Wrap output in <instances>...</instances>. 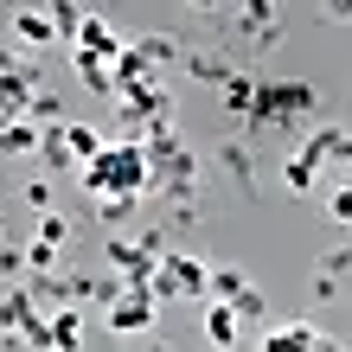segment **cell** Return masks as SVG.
I'll list each match as a JSON object with an SVG mask.
<instances>
[{
    "label": "cell",
    "mask_w": 352,
    "mask_h": 352,
    "mask_svg": "<svg viewBox=\"0 0 352 352\" xmlns=\"http://www.w3.org/2000/svg\"><path fill=\"white\" fill-rule=\"evenodd\" d=\"M77 186L102 205V199H154V167H148V148L141 141H109L84 173Z\"/></svg>",
    "instance_id": "obj_1"
},
{
    "label": "cell",
    "mask_w": 352,
    "mask_h": 352,
    "mask_svg": "<svg viewBox=\"0 0 352 352\" xmlns=\"http://www.w3.org/2000/svg\"><path fill=\"white\" fill-rule=\"evenodd\" d=\"M314 269H320V276H333V282H340L346 269H352V243H333V250H327V256H320Z\"/></svg>",
    "instance_id": "obj_23"
},
{
    "label": "cell",
    "mask_w": 352,
    "mask_h": 352,
    "mask_svg": "<svg viewBox=\"0 0 352 352\" xmlns=\"http://www.w3.org/2000/svg\"><path fill=\"white\" fill-rule=\"evenodd\" d=\"M250 102H256V77H250V71H237L231 84H224V109H231L237 122H250Z\"/></svg>",
    "instance_id": "obj_18"
},
{
    "label": "cell",
    "mask_w": 352,
    "mask_h": 352,
    "mask_svg": "<svg viewBox=\"0 0 352 352\" xmlns=\"http://www.w3.org/2000/svg\"><path fill=\"white\" fill-rule=\"evenodd\" d=\"M19 199H26L32 212L45 218V212H52V179H26V186H19Z\"/></svg>",
    "instance_id": "obj_24"
},
{
    "label": "cell",
    "mask_w": 352,
    "mask_h": 352,
    "mask_svg": "<svg viewBox=\"0 0 352 352\" xmlns=\"http://www.w3.org/2000/svg\"><path fill=\"white\" fill-rule=\"evenodd\" d=\"M327 218H333V224H352V186H333V192H327Z\"/></svg>",
    "instance_id": "obj_26"
},
{
    "label": "cell",
    "mask_w": 352,
    "mask_h": 352,
    "mask_svg": "<svg viewBox=\"0 0 352 352\" xmlns=\"http://www.w3.org/2000/svg\"><path fill=\"white\" fill-rule=\"evenodd\" d=\"M263 352H340V346L327 340L314 320H288V327H269L263 333Z\"/></svg>",
    "instance_id": "obj_6"
},
{
    "label": "cell",
    "mask_w": 352,
    "mask_h": 352,
    "mask_svg": "<svg viewBox=\"0 0 352 352\" xmlns=\"http://www.w3.org/2000/svg\"><path fill=\"white\" fill-rule=\"evenodd\" d=\"M77 52H90V58H102V65H116L122 58V38H116V26L102 13H84L77 19Z\"/></svg>",
    "instance_id": "obj_8"
},
{
    "label": "cell",
    "mask_w": 352,
    "mask_h": 352,
    "mask_svg": "<svg viewBox=\"0 0 352 352\" xmlns=\"http://www.w3.org/2000/svg\"><path fill=\"white\" fill-rule=\"evenodd\" d=\"M346 186H352V179H346Z\"/></svg>",
    "instance_id": "obj_31"
},
{
    "label": "cell",
    "mask_w": 352,
    "mask_h": 352,
    "mask_svg": "<svg viewBox=\"0 0 352 352\" xmlns=\"http://www.w3.org/2000/svg\"><path fill=\"white\" fill-rule=\"evenodd\" d=\"M52 352H84V314L77 307H58L52 314Z\"/></svg>",
    "instance_id": "obj_14"
},
{
    "label": "cell",
    "mask_w": 352,
    "mask_h": 352,
    "mask_svg": "<svg viewBox=\"0 0 352 352\" xmlns=\"http://www.w3.org/2000/svg\"><path fill=\"white\" fill-rule=\"evenodd\" d=\"M38 154H45L52 173H77V160H71V148H65V122H58V129H38Z\"/></svg>",
    "instance_id": "obj_15"
},
{
    "label": "cell",
    "mask_w": 352,
    "mask_h": 352,
    "mask_svg": "<svg viewBox=\"0 0 352 352\" xmlns=\"http://www.w3.org/2000/svg\"><path fill=\"white\" fill-rule=\"evenodd\" d=\"M65 148H71V160H77V173H84L90 160L109 148V135H102L96 122H65Z\"/></svg>",
    "instance_id": "obj_11"
},
{
    "label": "cell",
    "mask_w": 352,
    "mask_h": 352,
    "mask_svg": "<svg viewBox=\"0 0 352 352\" xmlns=\"http://www.w3.org/2000/svg\"><path fill=\"white\" fill-rule=\"evenodd\" d=\"M212 160H218V167L231 173L237 186H250V154H243V141H218V154H212Z\"/></svg>",
    "instance_id": "obj_20"
},
{
    "label": "cell",
    "mask_w": 352,
    "mask_h": 352,
    "mask_svg": "<svg viewBox=\"0 0 352 352\" xmlns=\"http://www.w3.org/2000/svg\"><path fill=\"white\" fill-rule=\"evenodd\" d=\"M0 340H7V320H0Z\"/></svg>",
    "instance_id": "obj_30"
},
{
    "label": "cell",
    "mask_w": 352,
    "mask_h": 352,
    "mask_svg": "<svg viewBox=\"0 0 352 352\" xmlns=\"http://www.w3.org/2000/svg\"><path fill=\"white\" fill-rule=\"evenodd\" d=\"M231 307H237V320H243V327H250V320H263V314H269V301H263V288H250V295H237Z\"/></svg>",
    "instance_id": "obj_25"
},
{
    "label": "cell",
    "mask_w": 352,
    "mask_h": 352,
    "mask_svg": "<svg viewBox=\"0 0 352 352\" xmlns=\"http://www.w3.org/2000/svg\"><path fill=\"white\" fill-rule=\"evenodd\" d=\"M237 26L256 38V45H282V7H269V0H250V7H237Z\"/></svg>",
    "instance_id": "obj_9"
},
{
    "label": "cell",
    "mask_w": 352,
    "mask_h": 352,
    "mask_svg": "<svg viewBox=\"0 0 352 352\" xmlns=\"http://www.w3.org/2000/svg\"><path fill=\"white\" fill-rule=\"evenodd\" d=\"M71 71H77V84H84L90 96H122V84H116V65H102V58H90V52H77L71 58Z\"/></svg>",
    "instance_id": "obj_10"
},
{
    "label": "cell",
    "mask_w": 352,
    "mask_h": 352,
    "mask_svg": "<svg viewBox=\"0 0 352 352\" xmlns=\"http://www.w3.org/2000/svg\"><path fill=\"white\" fill-rule=\"evenodd\" d=\"M320 109L314 84H295V77H256V102H250V129H295L301 116Z\"/></svg>",
    "instance_id": "obj_2"
},
{
    "label": "cell",
    "mask_w": 352,
    "mask_h": 352,
    "mask_svg": "<svg viewBox=\"0 0 352 352\" xmlns=\"http://www.w3.org/2000/svg\"><path fill=\"white\" fill-rule=\"evenodd\" d=\"M7 19H13V38H19V45H26V52H52V45H58L52 7H13Z\"/></svg>",
    "instance_id": "obj_7"
},
{
    "label": "cell",
    "mask_w": 352,
    "mask_h": 352,
    "mask_svg": "<svg viewBox=\"0 0 352 352\" xmlns=\"http://www.w3.org/2000/svg\"><path fill=\"white\" fill-rule=\"evenodd\" d=\"M135 52H141V65H173L179 58V45H173V32H148V38H135Z\"/></svg>",
    "instance_id": "obj_19"
},
{
    "label": "cell",
    "mask_w": 352,
    "mask_h": 352,
    "mask_svg": "<svg viewBox=\"0 0 352 352\" xmlns=\"http://www.w3.org/2000/svg\"><path fill=\"white\" fill-rule=\"evenodd\" d=\"M102 256H109V269H116L129 288H148V295H154V269H160V256L141 250V237H109V243H102Z\"/></svg>",
    "instance_id": "obj_5"
},
{
    "label": "cell",
    "mask_w": 352,
    "mask_h": 352,
    "mask_svg": "<svg viewBox=\"0 0 352 352\" xmlns=\"http://www.w3.org/2000/svg\"><path fill=\"white\" fill-rule=\"evenodd\" d=\"M237 333H243L237 307H224V301H205V340H212L218 352H237Z\"/></svg>",
    "instance_id": "obj_12"
},
{
    "label": "cell",
    "mask_w": 352,
    "mask_h": 352,
    "mask_svg": "<svg viewBox=\"0 0 352 352\" xmlns=\"http://www.w3.org/2000/svg\"><path fill=\"white\" fill-rule=\"evenodd\" d=\"M0 352H26V340H19V333H7V340H0Z\"/></svg>",
    "instance_id": "obj_28"
},
{
    "label": "cell",
    "mask_w": 352,
    "mask_h": 352,
    "mask_svg": "<svg viewBox=\"0 0 352 352\" xmlns=\"http://www.w3.org/2000/svg\"><path fill=\"white\" fill-rule=\"evenodd\" d=\"M0 276H7V288L26 282V243H0Z\"/></svg>",
    "instance_id": "obj_22"
},
{
    "label": "cell",
    "mask_w": 352,
    "mask_h": 352,
    "mask_svg": "<svg viewBox=\"0 0 352 352\" xmlns=\"http://www.w3.org/2000/svg\"><path fill=\"white\" fill-rule=\"evenodd\" d=\"M148 352H173V346H167V340H148Z\"/></svg>",
    "instance_id": "obj_29"
},
{
    "label": "cell",
    "mask_w": 352,
    "mask_h": 352,
    "mask_svg": "<svg viewBox=\"0 0 352 352\" xmlns=\"http://www.w3.org/2000/svg\"><path fill=\"white\" fill-rule=\"evenodd\" d=\"M0 154H38V129L32 122H0Z\"/></svg>",
    "instance_id": "obj_17"
},
{
    "label": "cell",
    "mask_w": 352,
    "mask_h": 352,
    "mask_svg": "<svg viewBox=\"0 0 352 352\" xmlns=\"http://www.w3.org/2000/svg\"><path fill=\"white\" fill-rule=\"evenodd\" d=\"M32 237L52 243V250H65V243H71V218H65V212H45V218L32 224Z\"/></svg>",
    "instance_id": "obj_21"
},
{
    "label": "cell",
    "mask_w": 352,
    "mask_h": 352,
    "mask_svg": "<svg viewBox=\"0 0 352 352\" xmlns=\"http://www.w3.org/2000/svg\"><path fill=\"white\" fill-rule=\"evenodd\" d=\"M186 71H192V84H218V90L237 77V65L224 52H186Z\"/></svg>",
    "instance_id": "obj_13"
},
{
    "label": "cell",
    "mask_w": 352,
    "mask_h": 352,
    "mask_svg": "<svg viewBox=\"0 0 352 352\" xmlns=\"http://www.w3.org/2000/svg\"><path fill=\"white\" fill-rule=\"evenodd\" d=\"M96 212H102V218H109V224H129V218L141 212V199H102V205H96Z\"/></svg>",
    "instance_id": "obj_27"
},
{
    "label": "cell",
    "mask_w": 352,
    "mask_h": 352,
    "mask_svg": "<svg viewBox=\"0 0 352 352\" xmlns=\"http://www.w3.org/2000/svg\"><path fill=\"white\" fill-rule=\"evenodd\" d=\"M237 295H250V276H243V269H212V288H205V301H224V307H231Z\"/></svg>",
    "instance_id": "obj_16"
},
{
    "label": "cell",
    "mask_w": 352,
    "mask_h": 352,
    "mask_svg": "<svg viewBox=\"0 0 352 352\" xmlns=\"http://www.w3.org/2000/svg\"><path fill=\"white\" fill-rule=\"evenodd\" d=\"M102 327H109V333H122V340H135V333H148V340H154V327H160V301L148 295V288H129V295H122L109 314H102Z\"/></svg>",
    "instance_id": "obj_4"
},
{
    "label": "cell",
    "mask_w": 352,
    "mask_h": 352,
    "mask_svg": "<svg viewBox=\"0 0 352 352\" xmlns=\"http://www.w3.org/2000/svg\"><path fill=\"white\" fill-rule=\"evenodd\" d=\"M205 288H212V269L186 250H167L154 269V301H205Z\"/></svg>",
    "instance_id": "obj_3"
}]
</instances>
